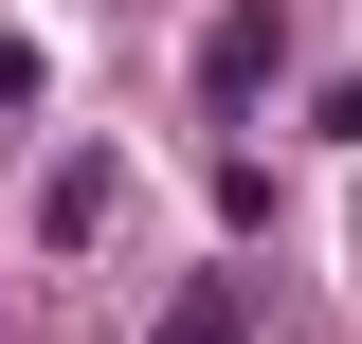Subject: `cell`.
I'll list each match as a JSON object with an SVG mask.
<instances>
[{
  "label": "cell",
  "instance_id": "1",
  "mask_svg": "<svg viewBox=\"0 0 362 344\" xmlns=\"http://www.w3.org/2000/svg\"><path fill=\"white\" fill-rule=\"evenodd\" d=\"M109 200H127V164H109V145H73V164L37 181V236H54V254H90V236H109Z\"/></svg>",
  "mask_w": 362,
  "mask_h": 344
},
{
  "label": "cell",
  "instance_id": "2",
  "mask_svg": "<svg viewBox=\"0 0 362 344\" xmlns=\"http://www.w3.org/2000/svg\"><path fill=\"white\" fill-rule=\"evenodd\" d=\"M272 55H290V18H272V0H235L218 37H199V91H218V109H254V91H272Z\"/></svg>",
  "mask_w": 362,
  "mask_h": 344
},
{
  "label": "cell",
  "instance_id": "3",
  "mask_svg": "<svg viewBox=\"0 0 362 344\" xmlns=\"http://www.w3.org/2000/svg\"><path fill=\"white\" fill-rule=\"evenodd\" d=\"M145 344H254V272H199V290H163V326Z\"/></svg>",
  "mask_w": 362,
  "mask_h": 344
}]
</instances>
